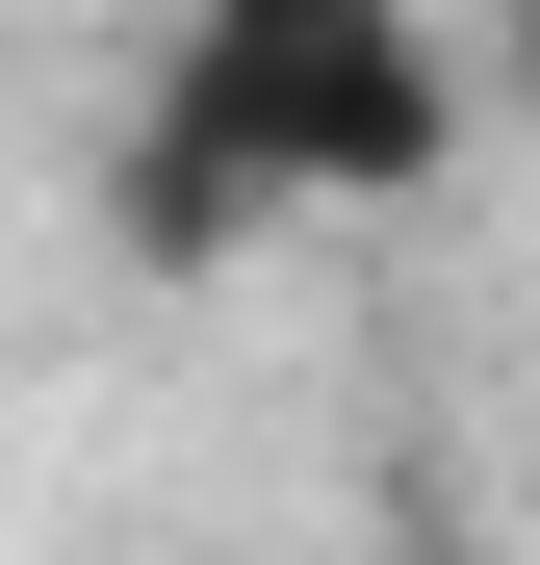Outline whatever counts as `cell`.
Returning <instances> with one entry per match:
<instances>
[{
    "label": "cell",
    "instance_id": "cell-1",
    "mask_svg": "<svg viewBox=\"0 0 540 565\" xmlns=\"http://www.w3.org/2000/svg\"><path fill=\"white\" fill-rule=\"evenodd\" d=\"M437 154H464V26L437 0H180L129 77V232L155 257L412 206Z\"/></svg>",
    "mask_w": 540,
    "mask_h": 565
},
{
    "label": "cell",
    "instance_id": "cell-2",
    "mask_svg": "<svg viewBox=\"0 0 540 565\" xmlns=\"http://www.w3.org/2000/svg\"><path fill=\"white\" fill-rule=\"evenodd\" d=\"M515 77H540V0H515Z\"/></svg>",
    "mask_w": 540,
    "mask_h": 565
}]
</instances>
